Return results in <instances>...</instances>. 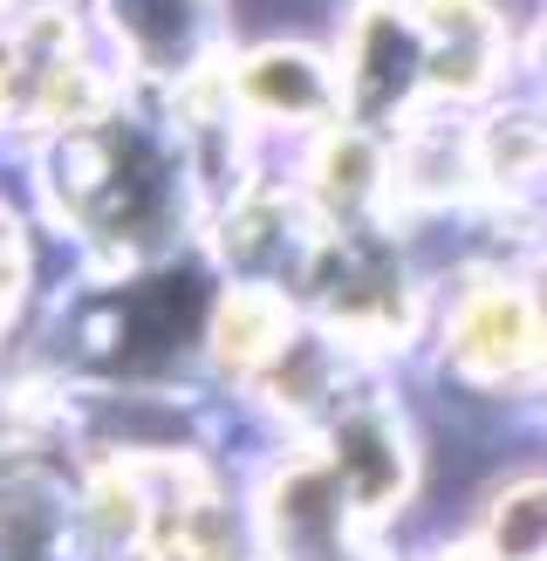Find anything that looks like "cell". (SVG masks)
Wrapping results in <instances>:
<instances>
[{"label": "cell", "instance_id": "cell-4", "mask_svg": "<svg viewBox=\"0 0 547 561\" xmlns=\"http://www.w3.org/2000/svg\"><path fill=\"white\" fill-rule=\"evenodd\" d=\"M492 554L500 561H540L547 554V486H513L492 507Z\"/></svg>", "mask_w": 547, "mask_h": 561}, {"label": "cell", "instance_id": "cell-3", "mask_svg": "<svg viewBox=\"0 0 547 561\" xmlns=\"http://www.w3.org/2000/svg\"><path fill=\"white\" fill-rule=\"evenodd\" d=\"M281 343H288V316H281V308H274L260 288L226 295V308H219V363L254 370V363H267Z\"/></svg>", "mask_w": 547, "mask_h": 561}, {"label": "cell", "instance_id": "cell-1", "mask_svg": "<svg viewBox=\"0 0 547 561\" xmlns=\"http://www.w3.org/2000/svg\"><path fill=\"white\" fill-rule=\"evenodd\" d=\"M540 343L547 335L534 329V308L513 288H479V295H465L458 316H452V356L473 377H513Z\"/></svg>", "mask_w": 547, "mask_h": 561}, {"label": "cell", "instance_id": "cell-5", "mask_svg": "<svg viewBox=\"0 0 547 561\" xmlns=\"http://www.w3.org/2000/svg\"><path fill=\"white\" fill-rule=\"evenodd\" d=\"M8 96H14V90H8V69H0V117H8Z\"/></svg>", "mask_w": 547, "mask_h": 561}, {"label": "cell", "instance_id": "cell-2", "mask_svg": "<svg viewBox=\"0 0 547 561\" xmlns=\"http://www.w3.org/2000/svg\"><path fill=\"white\" fill-rule=\"evenodd\" d=\"M240 103L260 110V117H281V124H309V117H328L336 76L309 48H260L240 69Z\"/></svg>", "mask_w": 547, "mask_h": 561}, {"label": "cell", "instance_id": "cell-6", "mask_svg": "<svg viewBox=\"0 0 547 561\" xmlns=\"http://www.w3.org/2000/svg\"><path fill=\"white\" fill-rule=\"evenodd\" d=\"M0 14H8V0H0Z\"/></svg>", "mask_w": 547, "mask_h": 561}]
</instances>
